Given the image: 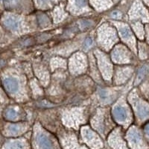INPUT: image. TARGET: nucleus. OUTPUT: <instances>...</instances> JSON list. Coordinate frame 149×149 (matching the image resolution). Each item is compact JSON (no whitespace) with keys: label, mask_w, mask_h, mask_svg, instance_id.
<instances>
[{"label":"nucleus","mask_w":149,"mask_h":149,"mask_svg":"<svg viewBox=\"0 0 149 149\" xmlns=\"http://www.w3.org/2000/svg\"><path fill=\"white\" fill-rule=\"evenodd\" d=\"M127 139L132 149H147L148 146L142 139L139 130L135 128L130 129L127 134Z\"/></svg>","instance_id":"1"},{"label":"nucleus","mask_w":149,"mask_h":149,"mask_svg":"<svg viewBox=\"0 0 149 149\" xmlns=\"http://www.w3.org/2000/svg\"><path fill=\"white\" fill-rule=\"evenodd\" d=\"M35 141L36 145L39 149H55L50 139L42 133H37Z\"/></svg>","instance_id":"2"},{"label":"nucleus","mask_w":149,"mask_h":149,"mask_svg":"<svg viewBox=\"0 0 149 149\" xmlns=\"http://www.w3.org/2000/svg\"><path fill=\"white\" fill-rule=\"evenodd\" d=\"M136 112L140 119H146L149 116V107L144 102H139L136 104Z\"/></svg>","instance_id":"3"},{"label":"nucleus","mask_w":149,"mask_h":149,"mask_svg":"<svg viewBox=\"0 0 149 149\" xmlns=\"http://www.w3.org/2000/svg\"><path fill=\"white\" fill-rule=\"evenodd\" d=\"M4 86L5 89L10 93H15L18 90V81L15 78H8L4 80Z\"/></svg>","instance_id":"4"},{"label":"nucleus","mask_w":149,"mask_h":149,"mask_svg":"<svg viewBox=\"0 0 149 149\" xmlns=\"http://www.w3.org/2000/svg\"><path fill=\"white\" fill-rule=\"evenodd\" d=\"M4 24H5V26H6L8 29L14 31L17 30L19 28V19L17 17L10 16V17L5 19Z\"/></svg>","instance_id":"5"},{"label":"nucleus","mask_w":149,"mask_h":149,"mask_svg":"<svg viewBox=\"0 0 149 149\" xmlns=\"http://www.w3.org/2000/svg\"><path fill=\"white\" fill-rule=\"evenodd\" d=\"M113 114L116 120L119 122H124L127 119V113L126 110L122 107H116L113 109Z\"/></svg>","instance_id":"6"},{"label":"nucleus","mask_w":149,"mask_h":149,"mask_svg":"<svg viewBox=\"0 0 149 149\" xmlns=\"http://www.w3.org/2000/svg\"><path fill=\"white\" fill-rule=\"evenodd\" d=\"M25 143L20 140H15L8 142L5 146V149H24Z\"/></svg>","instance_id":"7"},{"label":"nucleus","mask_w":149,"mask_h":149,"mask_svg":"<svg viewBox=\"0 0 149 149\" xmlns=\"http://www.w3.org/2000/svg\"><path fill=\"white\" fill-rule=\"evenodd\" d=\"M22 130V125H10L8 126L7 131L10 135L19 134Z\"/></svg>","instance_id":"8"},{"label":"nucleus","mask_w":149,"mask_h":149,"mask_svg":"<svg viewBox=\"0 0 149 149\" xmlns=\"http://www.w3.org/2000/svg\"><path fill=\"white\" fill-rule=\"evenodd\" d=\"M119 33H120L121 36H122V37H123L124 39H129V38H131L133 37L132 33L127 27L122 28L119 31Z\"/></svg>","instance_id":"9"},{"label":"nucleus","mask_w":149,"mask_h":149,"mask_svg":"<svg viewBox=\"0 0 149 149\" xmlns=\"http://www.w3.org/2000/svg\"><path fill=\"white\" fill-rule=\"evenodd\" d=\"M5 116L9 120H14L17 117V113L13 109H8L5 113Z\"/></svg>","instance_id":"10"},{"label":"nucleus","mask_w":149,"mask_h":149,"mask_svg":"<svg viewBox=\"0 0 149 149\" xmlns=\"http://www.w3.org/2000/svg\"><path fill=\"white\" fill-rule=\"evenodd\" d=\"M146 68L145 67L142 68V69L139 71V73H138L137 78H136V84H139V82L143 79V78H144L145 75H146Z\"/></svg>","instance_id":"11"},{"label":"nucleus","mask_w":149,"mask_h":149,"mask_svg":"<svg viewBox=\"0 0 149 149\" xmlns=\"http://www.w3.org/2000/svg\"><path fill=\"white\" fill-rule=\"evenodd\" d=\"M38 20H39V23L42 26H46L49 22V18L46 15H44V14H40L39 18H38Z\"/></svg>","instance_id":"12"},{"label":"nucleus","mask_w":149,"mask_h":149,"mask_svg":"<svg viewBox=\"0 0 149 149\" xmlns=\"http://www.w3.org/2000/svg\"><path fill=\"white\" fill-rule=\"evenodd\" d=\"M75 5L79 8L85 7L87 5V0H74Z\"/></svg>","instance_id":"13"},{"label":"nucleus","mask_w":149,"mask_h":149,"mask_svg":"<svg viewBox=\"0 0 149 149\" xmlns=\"http://www.w3.org/2000/svg\"><path fill=\"white\" fill-rule=\"evenodd\" d=\"M92 22L90 20H82L81 21V25L82 28H89L92 26Z\"/></svg>","instance_id":"14"},{"label":"nucleus","mask_w":149,"mask_h":149,"mask_svg":"<svg viewBox=\"0 0 149 149\" xmlns=\"http://www.w3.org/2000/svg\"><path fill=\"white\" fill-rule=\"evenodd\" d=\"M92 43H93V41L90 38H87V39L85 40L84 42V46L85 49H88L89 47L92 46Z\"/></svg>","instance_id":"15"},{"label":"nucleus","mask_w":149,"mask_h":149,"mask_svg":"<svg viewBox=\"0 0 149 149\" xmlns=\"http://www.w3.org/2000/svg\"><path fill=\"white\" fill-rule=\"evenodd\" d=\"M111 17H113V18H115V19H120L121 17H122V15H121V14L119 11H114L112 13Z\"/></svg>","instance_id":"16"},{"label":"nucleus","mask_w":149,"mask_h":149,"mask_svg":"<svg viewBox=\"0 0 149 149\" xmlns=\"http://www.w3.org/2000/svg\"><path fill=\"white\" fill-rule=\"evenodd\" d=\"M145 132H146V136H148V138L149 139V124H148L145 127Z\"/></svg>","instance_id":"17"},{"label":"nucleus","mask_w":149,"mask_h":149,"mask_svg":"<svg viewBox=\"0 0 149 149\" xmlns=\"http://www.w3.org/2000/svg\"><path fill=\"white\" fill-rule=\"evenodd\" d=\"M37 1H38V2H39L40 4H41V5H43V4H45L47 2L48 0H37Z\"/></svg>","instance_id":"18"}]
</instances>
